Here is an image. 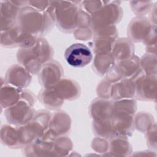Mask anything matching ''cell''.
I'll return each mask as SVG.
<instances>
[{
    "mask_svg": "<svg viewBox=\"0 0 157 157\" xmlns=\"http://www.w3.org/2000/svg\"><path fill=\"white\" fill-rule=\"evenodd\" d=\"M52 56V50L44 39H37L31 47L21 48L17 53V58L23 67L33 74L41 69L42 65Z\"/></svg>",
    "mask_w": 157,
    "mask_h": 157,
    "instance_id": "obj_1",
    "label": "cell"
},
{
    "mask_svg": "<svg viewBox=\"0 0 157 157\" xmlns=\"http://www.w3.org/2000/svg\"><path fill=\"white\" fill-rule=\"evenodd\" d=\"M52 18L54 20L48 9L41 13V11L28 5L23 7L20 10L17 25L23 31L36 36L48 30V26L50 27L52 25Z\"/></svg>",
    "mask_w": 157,
    "mask_h": 157,
    "instance_id": "obj_2",
    "label": "cell"
},
{
    "mask_svg": "<svg viewBox=\"0 0 157 157\" xmlns=\"http://www.w3.org/2000/svg\"><path fill=\"white\" fill-rule=\"evenodd\" d=\"M54 20L63 31L71 32L77 25L79 9L72 1H53Z\"/></svg>",
    "mask_w": 157,
    "mask_h": 157,
    "instance_id": "obj_3",
    "label": "cell"
},
{
    "mask_svg": "<svg viewBox=\"0 0 157 157\" xmlns=\"http://www.w3.org/2000/svg\"><path fill=\"white\" fill-rule=\"evenodd\" d=\"M117 2L109 1L107 4L102 6L92 15L93 28L96 30L108 27L118 22L121 17L122 10Z\"/></svg>",
    "mask_w": 157,
    "mask_h": 157,
    "instance_id": "obj_4",
    "label": "cell"
},
{
    "mask_svg": "<svg viewBox=\"0 0 157 157\" xmlns=\"http://www.w3.org/2000/svg\"><path fill=\"white\" fill-rule=\"evenodd\" d=\"M64 57L70 66L74 67H82L91 61L93 54L86 45L82 44H74L66 50Z\"/></svg>",
    "mask_w": 157,
    "mask_h": 157,
    "instance_id": "obj_5",
    "label": "cell"
},
{
    "mask_svg": "<svg viewBox=\"0 0 157 157\" xmlns=\"http://www.w3.org/2000/svg\"><path fill=\"white\" fill-rule=\"evenodd\" d=\"M4 115L7 120L15 125H24L28 123L34 115L30 104L21 97L20 100L14 105L6 109Z\"/></svg>",
    "mask_w": 157,
    "mask_h": 157,
    "instance_id": "obj_6",
    "label": "cell"
},
{
    "mask_svg": "<svg viewBox=\"0 0 157 157\" xmlns=\"http://www.w3.org/2000/svg\"><path fill=\"white\" fill-rule=\"evenodd\" d=\"M28 1H1V31H6L16 24V20L22 5Z\"/></svg>",
    "mask_w": 157,
    "mask_h": 157,
    "instance_id": "obj_7",
    "label": "cell"
},
{
    "mask_svg": "<svg viewBox=\"0 0 157 157\" xmlns=\"http://www.w3.org/2000/svg\"><path fill=\"white\" fill-rule=\"evenodd\" d=\"M31 80L30 73L25 67L16 64L12 66L8 69L4 81L7 83L21 89L27 86Z\"/></svg>",
    "mask_w": 157,
    "mask_h": 157,
    "instance_id": "obj_8",
    "label": "cell"
},
{
    "mask_svg": "<svg viewBox=\"0 0 157 157\" xmlns=\"http://www.w3.org/2000/svg\"><path fill=\"white\" fill-rule=\"evenodd\" d=\"M40 82L45 88L56 85L62 75V68L59 63L53 61L45 64L39 71Z\"/></svg>",
    "mask_w": 157,
    "mask_h": 157,
    "instance_id": "obj_9",
    "label": "cell"
},
{
    "mask_svg": "<svg viewBox=\"0 0 157 157\" xmlns=\"http://www.w3.org/2000/svg\"><path fill=\"white\" fill-rule=\"evenodd\" d=\"M22 91L20 88L7 83H2L1 88V106L7 109L16 104L21 99Z\"/></svg>",
    "mask_w": 157,
    "mask_h": 157,
    "instance_id": "obj_10",
    "label": "cell"
},
{
    "mask_svg": "<svg viewBox=\"0 0 157 157\" xmlns=\"http://www.w3.org/2000/svg\"><path fill=\"white\" fill-rule=\"evenodd\" d=\"M58 95L61 99H73L78 96L79 88L74 82L71 80H59L53 86Z\"/></svg>",
    "mask_w": 157,
    "mask_h": 157,
    "instance_id": "obj_11",
    "label": "cell"
},
{
    "mask_svg": "<svg viewBox=\"0 0 157 157\" xmlns=\"http://www.w3.org/2000/svg\"><path fill=\"white\" fill-rule=\"evenodd\" d=\"M133 53L134 46L128 40L123 38L115 43L112 54L115 60L120 61L131 58Z\"/></svg>",
    "mask_w": 157,
    "mask_h": 157,
    "instance_id": "obj_12",
    "label": "cell"
},
{
    "mask_svg": "<svg viewBox=\"0 0 157 157\" xmlns=\"http://www.w3.org/2000/svg\"><path fill=\"white\" fill-rule=\"evenodd\" d=\"M2 142L10 147H16L18 143H21L19 128H15L9 125H4L1 130Z\"/></svg>",
    "mask_w": 157,
    "mask_h": 157,
    "instance_id": "obj_13",
    "label": "cell"
},
{
    "mask_svg": "<svg viewBox=\"0 0 157 157\" xmlns=\"http://www.w3.org/2000/svg\"><path fill=\"white\" fill-rule=\"evenodd\" d=\"M138 58L132 56L130 58L120 61L115 66V71L117 73L126 78L131 77L138 72Z\"/></svg>",
    "mask_w": 157,
    "mask_h": 157,
    "instance_id": "obj_14",
    "label": "cell"
},
{
    "mask_svg": "<svg viewBox=\"0 0 157 157\" xmlns=\"http://www.w3.org/2000/svg\"><path fill=\"white\" fill-rule=\"evenodd\" d=\"M114 60L112 53L96 55L94 68L98 74H105L113 67Z\"/></svg>",
    "mask_w": 157,
    "mask_h": 157,
    "instance_id": "obj_15",
    "label": "cell"
},
{
    "mask_svg": "<svg viewBox=\"0 0 157 157\" xmlns=\"http://www.w3.org/2000/svg\"><path fill=\"white\" fill-rule=\"evenodd\" d=\"M40 98L44 104L51 109L59 107L63 104V99L59 98L55 91L54 87L52 86L45 88L40 93Z\"/></svg>",
    "mask_w": 157,
    "mask_h": 157,
    "instance_id": "obj_16",
    "label": "cell"
},
{
    "mask_svg": "<svg viewBox=\"0 0 157 157\" xmlns=\"http://www.w3.org/2000/svg\"><path fill=\"white\" fill-rule=\"evenodd\" d=\"M103 2L104 1H82L80 2L82 4L80 5L84 8V11L93 14L102 6V4Z\"/></svg>",
    "mask_w": 157,
    "mask_h": 157,
    "instance_id": "obj_17",
    "label": "cell"
}]
</instances>
